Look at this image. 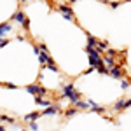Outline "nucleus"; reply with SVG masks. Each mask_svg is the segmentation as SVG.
<instances>
[{
	"instance_id": "f3484780",
	"label": "nucleus",
	"mask_w": 131,
	"mask_h": 131,
	"mask_svg": "<svg viewBox=\"0 0 131 131\" xmlns=\"http://www.w3.org/2000/svg\"><path fill=\"white\" fill-rule=\"evenodd\" d=\"M121 88L122 89H128V88H129V81H128V79H122L121 81Z\"/></svg>"
},
{
	"instance_id": "9d476101",
	"label": "nucleus",
	"mask_w": 131,
	"mask_h": 131,
	"mask_svg": "<svg viewBox=\"0 0 131 131\" xmlns=\"http://www.w3.org/2000/svg\"><path fill=\"white\" fill-rule=\"evenodd\" d=\"M10 30H12L10 23H5V21H4V23L0 25V35H2V39H4V37L7 35V31H10Z\"/></svg>"
},
{
	"instance_id": "9b49d317",
	"label": "nucleus",
	"mask_w": 131,
	"mask_h": 131,
	"mask_svg": "<svg viewBox=\"0 0 131 131\" xmlns=\"http://www.w3.org/2000/svg\"><path fill=\"white\" fill-rule=\"evenodd\" d=\"M115 61H117L115 58H112V56H107V54H103V63H105V65H107L108 68H112V67H115V65H117Z\"/></svg>"
},
{
	"instance_id": "6ab92c4d",
	"label": "nucleus",
	"mask_w": 131,
	"mask_h": 131,
	"mask_svg": "<svg viewBox=\"0 0 131 131\" xmlns=\"http://www.w3.org/2000/svg\"><path fill=\"white\" fill-rule=\"evenodd\" d=\"M40 49L44 51V52H49V47H47L46 44H40Z\"/></svg>"
},
{
	"instance_id": "4468645a",
	"label": "nucleus",
	"mask_w": 131,
	"mask_h": 131,
	"mask_svg": "<svg viewBox=\"0 0 131 131\" xmlns=\"http://www.w3.org/2000/svg\"><path fill=\"white\" fill-rule=\"evenodd\" d=\"M96 46H98V39L88 33V47H93V49H96Z\"/></svg>"
},
{
	"instance_id": "f03ea898",
	"label": "nucleus",
	"mask_w": 131,
	"mask_h": 131,
	"mask_svg": "<svg viewBox=\"0 0 131 131\" xmlns=\"http://www.w3.org/2000/svg\"><path fill=\"white\" fill-rule=\"evenodd\" d=\"M12 19H14V23H18L19 26H23V30H25V31L30 30V21H28L26 16H25V12H23V10H18V12L12 16Z\"/></svg>"
},
{
	"instance_id": "6e6552de",
	"label": "nucleus",
	"mask_w": 131,
	"mask_h": 131,
	"mask_svg": "<svg viewBox=\"0 0 131 131\" xmlns=\"http://www.w3.org/2000/svg\"><path fill=\"white\" fill-rule=\"evenodd\" d=\"M108 49H110V47H108V42H107V40H98V46H96V51H98L100 54H105V52H107Z\"/></svg>"
},
{
	"instance_id": "1a4fd4ad",
	"label": "nucleus",
	"mask_w": 131,
	"mask_h": 131,
	"mask_svg": "<svg viewBox=\"0 0 131 131\" xmlns=\"http://www.w3.org/2000/svg\"><path fill=\"white\" fill-rule=\"evenodd\" d=\"M124 108H128V100H124V98H121V100L114 105V110L115 112H121V110H124Z\"/></svg>"
},
{
	"instance_id": "0eeeda50",
	"label": "nucleus",
	"mask_w": 131,
	"mask_h": 131,
	"mask_svg": "<svg viewBox=\"0 0 131 131\" xmlns=\"http://www.w3.org/2000/svg\"><path fill=\"white\" fill-rule=\"evenodd\" d=\"M40 115H42V112H30L28 115H25V117H23V121H25V122H35Z\"/></svg>"
},
{
	"instance_id": "f257e3e1",
	"label": "nucleus",
	"mask_w": 131,
	"mask_h": 131,
	"mask_svg": "<svg viewBox=\"0 0 131 131\" xmlns=\"http://www.w3.org/2000/svg\"><path fill=\"white\" fill-rule=\"evenodd\" d=\"M60 96H61V98H65V100H68L72 105H75L77 101L81 100V94H79V91L75 89L73 84H63Z\"/></svg>"
},
{
	"instance_id": "a211bd4d",
	"label": "nucleus",
	"mask_w": 131,
	"mask_h": 131,
	"mask_svg": "<svg viewBox=\"0 0 131 131\" xmlns=\"http://www.w3.org/2000/svg\"><path fill=\"white\" fill-rule=\"evenodd\" d=\"M30 124V131H39V124L37 122H28Z\"/></svg>"
},
{
	"instance_id": "20e7f679",
	"label": "nucleus",
	"mask_w": 131,
	"mask_h": 131,
	"mask_svg": "<svg viewBox=\"0 0 131 131\" xmlns=\"http://www.w3.org/2000/svg\"><path fill=\"white\" fill-rule=\"evenodd\" d=\"M58 12H60L61 16L65 18V19H68V21H75L73 10H72V7H68V5H63V4H60V5H58Z\"/></svg>"
},
{
	"instance_id": "aec40b11",
	"label": "nucleus",
	"mask_w": 131,
	"mask_h": 131,
	"mask_svg": "<svg viewBox=\"0 0 131 131\" xmlns=\"http://www.w3.org/2000/svg\"><path fill=\"white\" fill-rule=\"evenodd\" d=\"M67 2H77V0H67Z\"/></svg>"
},
{
	"instance_id": "423d86ee",
	"label": "nucleus",
	"mask_w": 131,
	"mask_h": 131,
	"mask_svg": "<svg viewBox=\"0 0 131 131\" xmlns=\"http://www.w3.org/2000/svg\"><path fill=\"white\" fill-rule=\"evenodd\" d=\"M35 103L40 105V107H44V108H47V107H51V105H54V101H52V100H46L44 96H35Z\"/></svg>"
},
{
	"instance_id": "f8f14e48",
	"label": "nucleus",
	"mask_w": 131,
	"mask_h": 131,
	"mask_svg": "<svg viewBox=\"0 0 131 131\" xmlns=\"http://www.w3.org/2000/svg\"><path fill=\"white\" fill-rule=\"evenodd\" d=\"M89 110L98 112V114H105V107H100V105H96L94 101H89Z\"/></svg>"
},
{
	"instance_id": "7ed1b4c3",
	"label": "nucleus",
	"mask_w": 131,
	"mask_h": 131,
	"mask_svg": "<svg viewBox=\"0 0 131 131\" xmlns=\"http://www.w3.org/2000/svg\"><path fill=\"white\" fill-rule=\"evenodd\" d=\"M26 91H28L30 94H33V96H47V89L42 88V86H39V84H30V86L26 88Z\"/></svg>"
},
{
	"instance_id": "ddd939ff",
	"label": "nucleus",
	"mask_w": 131,
	"mask_h": 131,
	"mask_svg": "<svg viewBox=\"0 0 131 131\" xmlns=\"http://www.w3.org/2000/svg\"><path fill=\"white\" fill-rule=\"evenodd\" d=\"M73 107H77L79 110H89V101H84V100H79Z\"/></svg>"
},
{
	"instance_id": "2eb2a0df",
	"label": "nucleus",
	"mask_w": 131,
	"mask_h": 131,
	"mask_svg": "<svg viewBox=\"0 0 131 131\" xmlns=\"http://www.w3.org/2000/svg\"><path fill=\"white\" fill-rule=\"evenodd\" d=\"M77 110H79L77 107H73V108H68V110L65 112V115H67V117H72V115H75V114H77Z\"/></svg>"
},
{
	"instance_id": "39448f33",
	"label": "nucleus",
	"mask_w": 131,
	"mask_h": 131,
	"mask_svg": "<svg viewBox=\"0 0 131 131\" xmlns=\"http://www.w3.org/2000/svg\"><path fill=\"white\" fill-rule=\"evenodd\" d=\"M110 77L112 79H117V81H122L124 79V70H122V65H115L110 68Z\"/></svg>"
},
{
	"instance_id": "dca6fc26",
	"label": "nucleus",
	"mask_w": 131,
	"mask_h": 131,
	"mask_svg": "<svg viewBox=\"0 0 131 131\" xmlns=\"http://www.w3.org/2000/svg\"><path fill=\"white\" fill-rule=\"evenodd\" d=\"M107 56H112V58H115V56H119V51H115V49H108L107 52H105Z\"/></svg>"
}]
</instances>
